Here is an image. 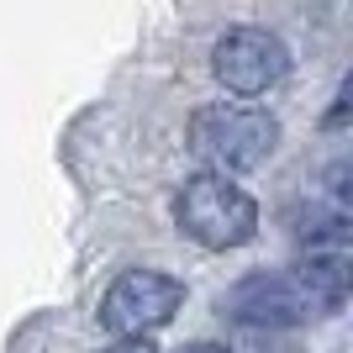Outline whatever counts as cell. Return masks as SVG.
<instances>
[{
	"label": "cell",
	"instance_id": "cell-1",
	"mask_svg": "<svg viewBox=\"0 0 353 353\" xmlns=\"http://www.w3.org/2000/svg\"><path fill=\"white\" fill-rule=\"evenodd\" d=\"M280 121L248 101H211L190 117V148L195 159L216 174H248L274 153Z\"/></svg>",
	"mask_w": 353,
	"mask_h": 353
},
{
	"label": "cell",
	"instance_id": "cell-2",
	"mask_svg": "<svg viewBox=\"0 0 353 353\" xmlns=\"http://www.w3.org/2000/svg\"><path fill=\"white\" fill-rule=\"evenodd\" d=\"M174 221L190 243L227 253V248H243L259 232V201L243 185H232V174L206 169V174L185 179V190L174 195Z\"/></svg>",
	"mask_w": 353,
	"mask_h": 353
},
{
	"label": "cell",
	"instance_id": "cell-3",
	"mask_svg": "<svg viewBox=\"0 0 353 353\" xmlns=\"http://www.w3.org/2000/svg\"><path fill=\"white\" fill-rule=\"evenodd\" d=\"M211 74L216 85H227V95L253 101L290 79V48L264 27H227L211 48Z\"/></svg>",
	"mask_w": 353,
	"mask_h": 353
},
{
	"label": "cell",
	"instance_id": "cell-4",
	"mask_svg": "<svg viewBox=\"0 0 353 353\" xmlns=\"http://www.w3.org/2000/svg\"><path fill=\"white\" fill-rule=\"evenodd\" d=\"M185 306V285L174 274H159V269H127L111 280L101 301V322L117 332V338H148L159 327L174 322V311Z\"/></svg>",
	"mask_w": 353,
	"mask_h": 353
},
{
	"label": "cell",
	"instance_id": "cell-5",
	"mask_svg": "<svg viewBox=\"0 0 353 353\" xmlns=\"http://www.w3.org/2000/svg\"><path fill=\"white\" fill-rule=\"evenodd\" d=\"M221 311L243 327H295V322L322 316L316 301H311V290H306V280L295 269H285V274H248L221 301Z\"/></svg>",
	"mask_w": 353,
	"mask_h": 353
},
{
	"label": "cell",
	"instance_id": "cell-6",
	"mask_svg": "<svg viewBox=\"0 0 353 353\" xmlns=\"http://www.w3.org/2000/svg\"><path fill=\"white\" fill-rule=\"evenodd\" d=\"M101 353H153V343L148 338H121V343H111V348H101Z\"/></svg>",
	"mask_w": 353,
	"mask_h": 353
},
{
	"label": "cell",
	"instance_id": "cell-7",
	"mask_svg": "<svg viewBox=\"0 0 353 353\" xmlns=\"http://www.w3.org/2000/svg\"><path fill=\"white\" fill-rule=\"evenodd\" d=\"M179 353H227L221 343H190V348H179Z\"/></svg>",
	"mask_w": 353,
	"mask_h": 353
}]
</instances>
